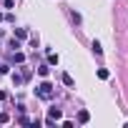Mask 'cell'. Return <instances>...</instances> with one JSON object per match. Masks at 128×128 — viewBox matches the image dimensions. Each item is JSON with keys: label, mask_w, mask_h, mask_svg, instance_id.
Masks as SVG:
<instances>
[{"label": "cell", "mask_w": 128, "mask_h": 128, "mask_svg": "<svg viewBox=\"0 0 128 128\" xmlns=\"http://www.w3.org/2000/svg\"><path fill=\"white\" fill-rule=\"evenodd\" d=\"M60 78H63V83H66L68 88H73V86H76V80H73V76H70V73H63Z\"/></svg>", "instance_id": "3"}, {"label": "cell", "mask_w": 128, "mask_h": 128, "mask_svg": "<svg viewBox=\"0 0 128 128\" xmlns=\"http://www.w3.org/2000/svg\"><path fill=\"white\" fill-rule=\"evenodd\" d=\"M35 96H38V98H43V100H50V98H53V83L43 80V83L35 88Z\"/></svg>", "instance_id": "1"}, {"label": "cell", "mask_w": 128, "mask_h": 128, "mask_svg": "<svg viewBox=\"0 0 128 128\" xmlns=\"http://www.w3.org/2000/svg\"><path fill=\"white\" fill-rule=\"evenodd\" d=\"M93 53H96V55H100V53H103V48H100V43H98V40H93Z\"/></svg>", "instance_id": "10"}, {"label": "cell", "mask_w": 128, "mask_h": 128, "mask_svg": "<svg viewBox=\"0 0 128 128\" xmlns=\"http://www.w3.org/2000/svg\"><path fill=\"white\" fill-rule=\"evenodd\" d=\"M88 120H90V113L88 110H80L78 113V123H88Z\"/></svg>", "instance_id": "6"}, {"label": "cell", "mask_w": 128, "mask_h": 128, "mask_svg": "<svg viewBox=\"0 0 128 128\" xmlns=\"http://www.w3.org/2000/svg\"><path fill=\"white\" fill-rule=\"evenodd\" d=\"M48 73H50V66H48V63L38 68V76H40V78H48Z\"/></svg>", "instance_id": "5"}, {"label": "cell", "mask_w": 128, "mask_h": 128, "mask_svg": "<svg viewBox=\"0 0 128 128\" xmlns=\"http://www.w3.org/2000/svg\"><path fill=\"white\" fill-rule=\"evenodd\" d=\"M10 118H8V113H0V123H8Z\"/></svg>", "instance_id": "13"}, {"label": "cell", "mask_w": 128, "mask_h": 128, "mask_svg": "<svg viewBox=\"0 0 128 128\" xmlns=\"http://www.w3.org/2000/svg\"><path fill=\"white\" fill-rule=\"evenodd\" d=\"M3 5H5V8H15V3H13V0H3Z\"/></svg>", "instance_id": "12"}, {"label": "cell", "mask_w": 128, "mask_h": 128, "mask_svg": "<svg viewBox=\"0 0 128 128\" xmlns=\"http://www.w3.org/2000/svg\"><path fill=\"white\" fill-rule=\"evenodd\" d=\"M13 38H18V40H25V38H28V30H25V28H15V35H13Z\"/></svg>", "instance_id": "4"}, {"label": "cell", "mask_w": 128, "mask_h": 128, "mask_svg": "<svg viewBox=\"0 0 128 128\" xmlns=\"http://www.w3.org/2000/svg\"><path fill=\"white\" fill-rule=\"evenodd\" d=\"M0 20H3V13H0Z\"/></svg>", "instance_id": "14"}, {"label": "cell", "mask_w": 128, "mask_h": 128, "mask_svg": "<svg viewBox=\"0 0 128 128\" xmlns=\"http://www.w3.org/2000/svg\"><path fill=\"white\" fill-rule=\"evenodd\" d=\"M98 78H103V80H106V78H108V70H106V68H100V70H98Z\"/></svg>", "instance_id": "11"}, {"label": "cell", "mask_w": 128, "mask_h": 128, "mask_svg": "<svg viewBox=\"0 0 128 128\" xmlns=\"http://www.w3.org/2000/svg\"><path fill=\"white\" fill-rule=\"evenodd\" d=\"M48 66H58V55L55 53H48Z\"/></svg>", "instance_id": "9"}, {"label": "cell", "mask_w": 128, "mask_h": 128, "mask_svg": "<svg viewBox=\"0 0 128 128\" xmlns=\"http://www.w3.org/2000/svg\"><path fill=\"white\" fill-rule=\"evenodd\" d=\"M23 80H25V76H20V73H13V83H15V86H23Z\"/></svg>", "instance_id": "8"}, {"label": "cell", "mask_w": 128, "mask_h": 128, "mask_svg": "<svg viewBox=\"0 0 128 128\" xmlns=\"http://www.w3.org/2000/svg\"><path fill=\"white\" fill-rule=\"evenodd\" d=\"M13 60H15V63H23V60H25V55H23L20 50H13Z\"/></svg>", "instance_id": "7"}, {"label": "cell", "mask_w": 128, "mask_h": 128, "mask_svg": "<svg viewBox=\"0 0 128 128\" xmlns=\"http://www.w3.org/2000/svg\"><path fill=\"white\" fill-rule=\"evenodd\" d=\"M60 116H63V110H60V108H55V106H53V108H48V118L60 120Z\"/></svg>", "instance_id": "2"}]
</instances>
